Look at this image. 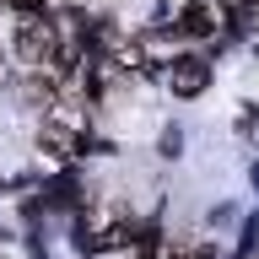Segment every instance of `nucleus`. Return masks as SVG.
<instances>
[{
	"instance_id": "nucleus-4",
	"label": "nucleus",
	"mask_w": 259,
	"mask_h": 259,
	"mask_svg": "<svg viewBox=\"0 0 259 259\" xmlns=\"http://www.w3.org/2000/svg\"><path fill=\"white\" fill-rule=\"evenodd\" d=\"M178 259H194V254H178Z\"/></svg>"
},
{
	"instance_id": "nucleus-2",
	"label": "nucleus",
	"mask_w": 259,
	"mask_h": 259,
	"mask_svg": "<svg viewBox=\"0 0 259 259\" xmlns=\"http://www.w3.org/2000/svg\"><path fill=\"white\" fill-rule=\"evenodd\" d=\"M205 81H210V70H205L200 60H178V65H173V92H178V97H194Z\"/></svg>"
},
{
	"instance_id": "nucleus-3",
	"label": "nucleus",
	"mask_w": 259,
	"mask_h": 259,
	"mask_svg": "<svg viewBox=\"0 0 259 259\" xmlns=\"http://www.w3.org/2000/svg\"><path fill=\"white\" fill-rule=\"evenodd\" d=\"M184 27H194V32H210V27H216V16H210V11H200V6H194V11L184 16Z\"/></svg>"
},
{
	"instance_id": "nucleus-1",
	"label": "nucleus",
	"mask_w": 259,
	"mask_h": 259,
	"mask_svg": "<svg viewBox=\"0 0 259 259\" xmlns=\"http://www.w3.org/2000/svg\"><path fill=\"white\" fill-rule=\"evenodd\" d=\"M16 60H22V65H54V60H65V49L54 44V27H49L44 16L22 22V32H16Z\"/></svg>"
}]
</instances>
